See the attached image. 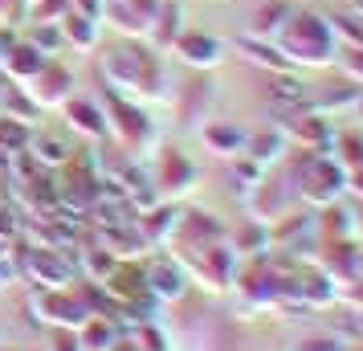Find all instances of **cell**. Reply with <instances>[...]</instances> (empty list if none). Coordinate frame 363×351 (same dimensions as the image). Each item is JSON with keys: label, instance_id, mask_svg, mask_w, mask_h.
Instances as JSON below:
<instances>
[{"label": "cell", "instance_id": "1", "mask_svg": "<svg viewBox=\"0 0 363 351\" xmlns=\"http://www.w3.org/2000/svg\"><path fill=\"white\" fill-rule=\"evenodd\" d=\"M335 50H339V37L330 33V21L314 17V13H298V17L281 21L278 53H286V62H302V66H330Z\"/></svg>", "mask_w": 363, "mask_h": 351}, {"label": "cell", "instance_id": "2", "mask_svg": "<svg viewBox=\"0 0 363 351\" xmlns=\"http://www.w3.org/2000/svg\"><path fill=\"white\" fill-rule=\"evenodd\" d=\"M102 74L111 78L118 94L135 99H160L164 94V74L155 62V50H115L102 57Z\"/></svg>", "mask_w": 363, "mask_h": 351}, {"label": "cell", "instance_id": "3", "mask_svg": "<svg viewBox=\"0 0 363 351\" xmlns=\"http://www.w3.org/2000/svg\"><path fill=\"white\" fill-rule=\"evenodd\" d=\"M33 311H41L37 323H53V327H69V331H78L86 318H90V306H86L82 294H74V286L41 290L33 299Z\"/></svg>", "mask_w": 363, "mask_h": 351}, {"label": "cell", "instance_id": "4", "mask_svg": "<svg viewBox=\"0 0 363 351\" xmlns=\"http://www.w3.org/2000/svg\"><path fill=\"white\" fill-rule=\"evenodd\" d=\"M69 86H74V74H69L62 62H53V57H50V62L41 66V74H37L29 86H21V90H25V94L45 111V106H66V102H69Z\"/></svg>", "mask_w": 363, "mask_h": 351}, {"label": "cell", "instance_id": "5", "mask_svg": "<svg viewBox=\"0 0 363 351\" xmlns=\"http://www.w3.org/2000/svg\"><path fill=\"white\" fill-rule=\"evenodd\" d=\"M50 57L45 53H37L29 41L25 45H13V50H0V69L9 74V82L13 86H29L41 74V66H45Z\"/></svg>", "mask_w": 363, "mask_h": 351}, {"label": "cell", "instance_id": "6", "mask_svg": "<svg viewBox=\"0 0 363 351\" xmlns=\"http://www.w3.org/2000/svg\"><path fill=\"white\" fill-rule=\"evenodd\" d=\"M143 278H147V294H155V299H180L184 290H188V274H184V266L167 262V257L151 262V266L143 269Z\"/></svg>", "mask_w": 363, "mask_h": 351}, {"label": "cell", "instance_id": "7", "mask_svg": "<svg viewBox=\"0 0 363 351\" xmlns=\"http://www.w3.org/2000/svg\"><path fill=\"white\" fill-rule=\"evenodd\" d=\"M176 53H180L188 66H196V69H213L220 66V41L216 37H204V33H180L176 37Z\"/></svg>", "mask_w": 363, "mask_h": 351}, {"label": "cell", "instance_id": "8", "mask_svg": "<svg viewBox=\"0 0 363 351\" xmlns=\"http://www.w3.org/2000/svg\"><path fill=\"white\" fill-rule=\"evenodd\" d=\"M57 29H62V41H69L74 50H82V53H90L94 45H99V37H102L99 17H86V13H78V9H69L66 17L57 21Z\"/></svg>", "mask_w": 363, "mask_h": 351}, {"label": "cell", "instance_id": "9", "mask_svg": "<svg viewBox=\"0 0 363 351\" xmlns=\"http://www.w3.org/2000/svg\"><path fill=\"white\" fill-rule=\"evenodd\" d=\"M74 335H78L82 351H111V343L123 335V327H118V318H111V315H90Z\"/></svg>", "mask_w": 363, "mask_h": 351}, {"label": "cell", "instance_id": "10", "mask_svg": "<svg viewBox=\"0 0 363 351\" xmlns=\"http://www.w3.org/2000/svg\"><path fill=\"white\" fill-rule=\"evenodd\" d=\"M29 155H33L37 167H66L69 160H74V147H69L66 139H57V135H37L29 139Z\"/></svg>", "mask_w": 363, "mask_h": 351}, {"label": "cell", "instance_id": "11", "mask_svg": "<svg viewBox=\"0 0 363 351\" xmlns=\"http://www.w3.org/2000/svg\"><path fill=\"white\" fill-rule=\"evenodd\" d=\"M204 143L216 151V155H245V143H249V135L245 131H237L233 123H208L204 127Z\"/></svg>", "mask_w": 363, "mask_h": 351}, {"label": "cell", "instance_id": "12", "mask_svg": "<svg viewBox=\"0 0 363 351\" xmlns=\"http://www.w3.org/2000/svg\"><path fill=\"white\" fill-rule=\"evenodd\" d=\"M176 180H184V188H192V180H196V167L188 164L180 151H167L164 164H160L155 184H160V192H172V196H176V192H180V188H176Z\"/></svg>", "mask_w": 363, "mask_h": 351}, {"label": "cell", "instance_id": "13", "mask_svg": "<svg viewBox=\"0 0 363 351\" xmlns=\"http://www.w3.org/2000/svg\"><path fill=\"white\" fill-rule=\"evenodd\" d=\"M66 111H69V127L74 131L90 135V139H102L106 135V111L90 106V102H66Z\"/></svg>", "mask_w": 363, "mask_h": 351}, {"label": "cell", "instance_id": "14", "mask_svg": "<svg viewBox=\"0 0 363 351\" xmlns=\"http://www.w3.org/2000/svg\"><path fill=\"white\" fill-rule=\"evenodd\" d=\"M29 139H33L29 123H21L13 115H0V151L4 155H21V151L29 147Z\"/></svg>", "mask_w": 363, "mask_h": 351}, {"label": "cell", "instance_id": "15", "mask_svg": "<svg viewBox=\"0 0 363 351\" xmlns=\"http://www.w3.org/2000/svg\"><path fill=\"white\" fill-rule=\"evenodd\" d=\"M245 151H249V160L253 164H278L281 160V151H286V135H249V143H245Z\"/></svg>", "mask_w": 363, "mask_h": 351}, {"label": "cell", "instance_id": "16", "mask_svg": "<svg viewBox=\"0 0 363 351\" xmlns=\"http://www.w3.org/2000/svg\"><path fill=\"white\" fill-rule=\"evenodd\" d=\"M29 45H33L37 53H45V57H57V50L66 45V41H62V29H57V21H37Z\"/></svg>", "mask_w": 363, "mask_h": 351}, {"label": "cell", "instance_id": "17", "mask_svg": "<svg viewBox=\"0 0 363 351\" xmlns=\"http://www.w3.org/2000/svg\"><path fill=\"white\" fill-rule=\"evenodd\" d=\"M139 221H143V237L160 245L167 237V225H172V229L180 225V213H176V208H155V213H147V217H139Z\"/></svg>", "mask_w": 363, "mask_h": 351}, {"label": "cell", "instance_id": "18", "mask_svg": "<svg viewBox=\"0 0 363 351\" xmlns=\"http://www.w3.org/2000/svg\"><path fill=\"white\" fill-rule=\"evenodd\" d=\"M115 266H118L115 253H106V250H90L86 253V274H90V282H102Z\"/></svg>", "mask_w": 363, "mask_h": 351}, {"label": "cell", "instance_id": "19", "mask_svg": "<svg viewBox=\"0 0 363 351\" xmlns=\"http://www.w3.org/2000/svg\"><path fill=\"white\" fill-rule=\"evenodd\" d=\"M21 221H17V208L9 201H0V241H9V237H17Z\"/></svg>", "mask_w": 363, "mask_h": 351}, {"label": "cell", "instance_id": "20", "mask_svg": "<svg viewBox=\"0 0 363 351\" xmlns=\"http://www.w3.org/2000/svg\"><path fill=\"white\" fill-rule=\"evenodd\" d=\"M298 351H347L335 335H318V339H306V343H298Z\"/></svg>", "mask_w": 363, "mask_h": 351}, {"label": "cell", "instance_id": "21", "mask_svg": "<svg viewBox=\"0 0 363 351\" xmlns=\"http://www.w3.org/2000/svg\"><path fill=\"white\" fill-rule=\"evenodd\" d=\"M50 351H82V343H78V335L69 331V327H57V339H53Z\"/></svg>", "mask_w": 363, "mask_h": 351}, {"label": "cell", "instance_id": "22", "mask_svg": "<svg viewBox=\"0 0 363 351\" xmlns=\"http://www.w3.org/2000/svg\"><path fill=\"white\" fill-rule=\"evenodd\" d=\"M111 351H143V347H139V339H127V335H118L115 343H111Z\"/></svg>", "mask_w": 363, "mask_h": 351}, {"label": "cell", "instance_id": "23", "mask_svg": "<svg viewBox=\"0 0 363 351\" xmlns=\"http://www.w3.org/2000/svg\"><path fill=\"white\" fill-rule=\"evenodd\" d=\"M347 351H363V347H347Z\"/></svg>", "mask_w": 363, "mask_h": 351}, {"label": "cell", "instance_id": "24", "mask_svg": "<svg viewBox=\"0 0 363 351\" xmlns=\"http://www.w3.org/2000/svg\"><path fill=\"white\" fill-rule=\"evenodd\" d=\"M25 4H37V0H25Z\"/></svg>", "mask_w": 363, "mask_h": 351}]
</instances>
